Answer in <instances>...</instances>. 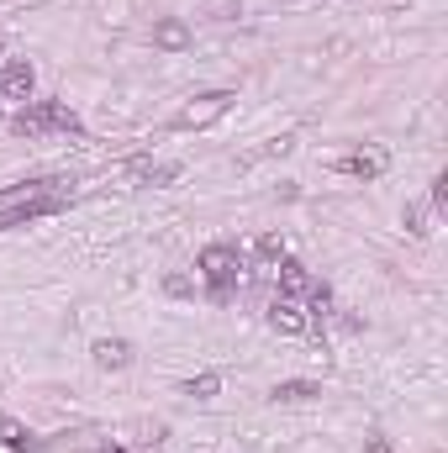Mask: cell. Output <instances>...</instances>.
<instances>
[{"mask_svg": "<svg viewBox=\"0 0 448 453\" xmlns=\"http://www.w3.org/2000/svg\"><path fill=\"white\" fill-rule=\"evenodd\" d=\"M196 274L212 285V301H232V290H237V280H243V253H237L232 242H206V248L196 253Z\"/></svg>", "mask_w": 448, "mask_h": 453, "instance_id": "obj_1", "label": "cell"}, {"mask_svg": "<svg viewBox=\"0 0 448 453\" xmlns=\"http://www.w3.org/2000/svg\"><path fill=\"white\" fill-rule=\"evenodd\" d=\"M232 90H206V96H196L185 111L174 116V127H212V121H222L227 111H232Z\"/></svg>", "mask_w": 448, "mask_h": 453, "instance_id": "obj_2", "label": "cell"}, {"mask_svg": "<svg viewBox=\"0 0 448 453\" xmlns=\"http://www.w3.org/2000/svg\"><path fill=\"white\" fill-rule=\"evenodd\" d=\"M0 96H5V101H21V106L37 96V74H32L27 58H5V64H0Z\"/></svg>", "mask_w": 448, "mask_h": 453, "instance_id": "obj_3", "label": "cell"}, {"mask_svg": "<svg viewBox=\"0 0 448 453\" xmlns=\"http://www.w3.org/2000/svg\"><path fill=\"white\" fill-rule=\"evenodd\" d=\"M274 285H280V296H290V301H301V296H312V290H317L312 269H306L301 258H290V253L274 264Z\"/></svg>", "mask_w": 448, "mask_h": 453, "instance_id": "obj_4", "label": "cell"}, {"mask_svg": "<svg viewBox=\"0 0 448 453\" xmlns=\"http://www.w3.org/2000/svg\"><path fill=\"white\" fill-rule=\"evenodd\" d=\"M269 327H274L280 338H301V333L312 327V317H306V306H301V301H290V296H280V301L269 306Z\"/></svg>", "mask_w": 448, "mask_h": 453, "instance_id": "obj_5", "label": "cell"}, {"mask_svg": "<svg viewBox=\"0 0 448 453\" xmlns=\"http://www.w3.org/2000/svg\"><path fill=\"white\" fill-rule=\"evenodd\" d=\"M196 37H190V21H180V16H164V21H153V48H164V53H185Z\"/></svg>", "mask_w": 448, "mask_h": 453, "instance_id": "obj_6", "label": "cell"}, {"mask_svg": "<svg viewBox=\"0 0 448 453\" xmlns=\"http://www.w3.org/2000/svg\"><path fill=\"white\" fill-rule=\"evenodd\" d=\"M90 358H96V369H127V364H132V342L127 338H96L90 342Z\"/></svg>", "mask_w": 448, "mask_h": 453, "instance_id": "obj_7", "label": "cell"}, {"mask_svg": "<svg viewBox=\"0 0 448 453\" xmlns=\"http://www.w3.org/2000/svg\"><path fill=\"white\" fill-rule=\"evenodd\" d=\"M337 174H353V180H375V174H385V153H343L333 158Z\"/></svg>", "mask_w": 448, "mask_h": 453, "instance_id": "obj_8", "label": "cell"}, {"mask_svg": "<svg viewBox=\"0 0 448 453\" xmlns=\"http://www.w3.org/2000/svg\"><path fill=\"white\" fill-rule=\"evenodd\" d=\"M37 111L48 121V132H85V121L74 106H64V101H37Z\"/></svg>", "mask_w": 448, "mask_h": 453, "instance_id": "obj_9", "label": "cell"}, {"mask_svg": "<svg viewBox=\"0 0 448 453\" xmlns=\"http://www.w3.org/2000/svg\"><path fill=\"white\" fill-rule=\"evenodd\" d=\"M317 395H322V390H317L312 380H280V385L269 390L274 406H301V401H317Z\"/></svg>", "mask_w": 448, "mask_h": 453, "instance_id": "obj_10", "label": "cell"}, {"mask_svg": "<svg viewBox=\"0 0 448 453\" xmlns=\"http://www.w3.org/2000/svg\"><path fill=\"white\" fill-rule=\"evenodd\" d=\"M11 127H16L21 137H42V132H48V121H42V111H37V101H27L21 111L11 116Z\"/></svg>", "mask_w": 448, "mask_h": 453, "instance_id": "obj_11", "label": "cell"}, {"mask_svg": "<svg viewBox=\"0 0 448 453\" xmlns=\"http://www.w3.org/2000/svg\"><path fill=\"white\" fill-rule=\"evenodd\" d=\"M253 253L269 258V264H280V258H285V237H280V232H264V237H253Z\"/></svg>", "mask_w": 448, "mask_h": 453, "instance_id": "obj_12", "label": "cell"}, {"mask_svg": "<svg viewBox=\"0 0 448 453\" xmlns=\"http://www.w3.org/2000/svg\"><path fill=\"white\" fill-rule=\"evenodd\" d=\"M217 390H222V374H196V380L185 385V395H190V401H212Z\"/></svg>", "mask_w": 448, "mask_h": 453, "instance_id": "obj_13", "label": "cell"}, {"mask_svg": "<svg viewBox=\"0 0 448 453\" xmlns=\"http://www.w3.org/2000/svg\"><path fill=\"white\" fill-rule=\"evenodd\" d=\"M0 443H11V449H32V443H27V427L11 422V417H0Z\"/></svg>", "mask_w": 448, "mask_h": 453, "instance_id": "obj_14", "label": "cell"}, {"mask_svg": "<svg viewBox=\"0 0 448 453\" xmlns=\"http://www.w3.org/2000/svg\"><path fill=\"white\" fill-rule=\"evenodd\" d=\"M401 222H406L412 237H428V206H406V217H401Z\"/></svg>", "mask_w": 448, "mask_h": 453, "instance_id": "obj_15", "label": "cell"}, {"mask_svg": "<svg viewBox=\"0 0 448 453\" xmlns=\"http://www.w3.org/2000/svg\"><path fill=\"white\" fill-rule=\"evenodd\" d=\"M164 290H169V296H190L196 285H190V274H164Z\"/></svg>", "mask_w": 448, "mask_h": 453, "instance_id": "obj_16", "label": "cell"}, {"mask_svg": "<svg viewBox=\"0 0 448 453\" xmlns=\"http://www.w3.org/2000/svg\"><path fill=\"white\" fill-rule=\"evenodd\" d=\"M206 11H212V16H237V0H206Z\"/></svg>", "mask_w": 448, "mask_h": 453, "instance_id": "obj_17", "label": "cell"}, {"mask_svg": "<svg viewBox=\"0 0 448 453\" xmlns=\"http://www.w3.org/2000/svg\"><path fill=\"white\" fill-rule=\"evenodd\" d=\"M444 206H448V180L438 174V180H433V211H444Z\"/></svg>", "mask_w": 448, "mask_h": 453, "instance_id": "obj_18", "label": "cell"}, {"mask_svg": "<svg viewBox=\"0 0 448 453\" xmlns=\"http://www.w3.org/2000/svg\"><path fill=\"white\" fill-rule=\"evenodd\" d=\"M369 453H390V443L385 438H369Z\"/></svg>", "mask_w": 448, "mask_h": 453, "instance_id": "obj_19", "label": "cell"}, {"mask_svg": "<svg viewBox=\"0 0 448 453\" xmlns=\"http://www.w3.org/2000/svg\"><path fill=\"white\" fill-rule=\"evenodd\" d=\"M112 453H121V449H112Z\"/></svg>", "mask_w": 448, "mask_h": 453, "instance_id": "obj_20", "label": "cell"}]
</instances>
